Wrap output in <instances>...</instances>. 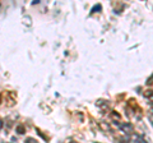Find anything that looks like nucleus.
<instances>
[{"instance_id":"20e7f679","label":"nucleus","mask_w":153,"mask_h":143,"mask_svg":"<svg viewBox=\"0 0 153 143\" xmlns=\"http://www.w3.org/2000/svg\"><path fill=\"white\" fill-rule=\"evenodd\" d=\"M3 120H1V118H0V130H1V128H3Z\"/></svg>"},{"instance_id":"423d86ee","label":"nucleus","mask_w":153,"mask_h":143,"mask_svg":"<svg viewBox=\"0 0 153 143\" xmlns=\"http://www.w3.org/2000/svg\"><path fill=\"white\" fill-rule=\"evenodd\" d=\"M71 143H76V142H71Z\"/></svg>"},{"instance_id":"39448f33","label":"nucleus","mask_w":153,"mask_h":143,"mask_svg":"<svg viewBox=\"0 0 153 143\" xmlns=\"http://www.w3.org/2000/svg\"><path fill=\"white\" fill-rule=\"evenodd\" d=\"M0 102H1V96H0Z\"/></svg>"},{"instance_id":"f03ea898","label":"nucleus","mask_w":153,"mask_h":143,"mask_svg":"<svg viewBox=\"0 0 153 143\" xmlns=\"http://www.w3.org/2000/svg\"><path fill=\"white\" fill-rule=\"evenodd\" d=\"M25 143H38V141H36L35 138H31L30 137V138H27V139L25 141Z\"/></svg>"},{"instance_id":"7ed1b4c3","label":"nucleus","mask_w":153,"mask_h":143,"mask_svg":"<svg viewBox=\"0 0 153 143\" xmlns=\"http://www.w3.org/2000/svg\"><path fill=\"white\" fill-rule=\"evenodd\" d=\"M148 118H149V121L153 124V110L149 112V115H148Z\"/></svg>"},{"instance_id":"f257e3e1","label":"nucleus","mask_w":153,"mask_h":143,"mask_svg":"<svg viewBox=\"0 0 153 143\" xmlns=\"http://www.w3.org/2000/svg\"><path fill=\"white\" fill-rule=\"evenodd\" d=\"M134 143H147V142L144 141V138L142 136H138V137H135V139H134Z\"/></svg>"}]
</instances>
